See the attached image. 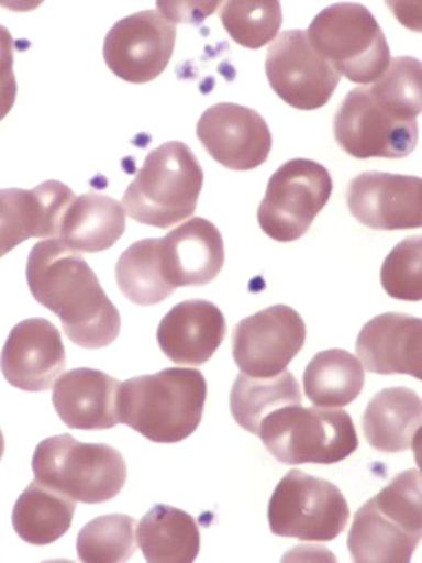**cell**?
Masks as SVG:
<instances>
[{
  "label": "cell",
  "mask_w": 422,
  "mask_h": 563,
  "mask_svg": "<svg viewBox=\"0 0 422 563\" xmlns=\"http://www.w3.org/2000/svg\"><path fill=\"white\" fill-rule=\"evenodd\" d=\"M26 278L33 298L59 317L74 344L99 350L118 339L122 317L78 251L58 239L40 241L30 251Z\"/></svg>",
  "instance_id": "7a4b0ae2"
},
{
  "label": "cell",
  "mask_w": 422,
  "mask_h": 563,
  "mask_svg": "<svg viewBox=\"0 0 422 563\" xmlns=\"http://www.w3.org/2000/svg\"><path fill=\"white\" fill-rule=\"evenodd\" d=\"M73 189L47 180L32 190H0V258L30 239L58 238Z\"/></svg>",
  "instance_id": "e0dca14e"
},
{
  "label": "cell",
  "mask_w": 422,
  "mask_h": 563,
  "mask_svg": "<svg viewBox=\"0 0 422 563\" xmlns=\"http://www.w3.org/2000/svg\"><path fill=\"white\" fill-rule=\"evenodd\" d=\"M67 365L62 333L52 321L23 320L10 331L0 355L4 379L24 391H44Z\"/></svg>",
  "instance_id": "2e32d148"
},
{
  "label": "cell",
  "mask_w": 422,
  "mask_h": 563,
  "mask_svg": "<svg viewBox=\"0 0 422 563\" xmlns=\"http://www.w3.org/2000/svg\"><path fill=\"white\" fill-rule=\"evenodd\" d=\"M258 435L285 465L338 464L359 446L352 417L329 407H281L260 422Z\"/></svg>",
  "instance_id": "52a82bcc"
},
{
  "label": "cell",
  "mask_w": 422,
  "mask_h": 563,
  "mask_svg": "<svg viewBox=\"0 0 422 563\" xmlns=\"http://www.w3.org/2000/svg\"><path fill=\"white\" fill-rule=\"evenodd\" d=\"M421 422V397L409 387H387L380 390L369 401L362 419L368 444L386 454L414 449Z\"/></svg>",
  "instance_id": "7402d4cb"
},
{
  "label": "cell",
  "mask_w": 422,
  "mask_h": 563,
  "mask_svg": "<svg viewBox=\"0 0 422 563\" xmlns=\"http://www.w3.org/2000/svg\"><path fill=\"white\" fill-rule=\"evenodd\" d=\"M202 165L180 141L151 151L123 196L129 218L169 229L195 214L203 188Z\"/></svg>",
  "instance_id": "5b68a950"
},
{
  "label": "cell",
  "mask_w": 422,
  "mask_h": 563,
  "mask_svg": "<svg viewBox=\"0 0 422 563\" xmlns=\"http://www.w3.org/2000/svg\"><path fill=\"white\" fill-rule=\"evenodd\" d=\"M421 536V472L409 470L356 511L348 550L356 563H409Z\"/></svg>",
  "instance_id": "277c9868"
},
{
  "label": "cell",
  "mask_w": 422,
  "mask_h": 563,
  "mask_svg": "<svg viewBox=\"0 0 422 563\" xmlns=\"http://www.w3.org/2000/svg\"><path fill=\"white\" fill-rule=\"evenodd\" d=\"M381 286L390 298L407 301L422 299V239H406L386 256L380 271Z\"/></svg>",
  "instance_id": "4dcf8cb0"
},
{
  "label": "cell",
  "mask_w": 422,
  "mask_h": 563,
  "mask_svg": "<svg viewBox=\"0 0 422 563\" xmlns=\"http://www.w3.org/2000/svg\"><path fill=\"white\" fill-rule=\"evenodd\" d=\"M137 541L149 563H192L200 551V531L189 512L155 505L140 521Z\"/></svg>",
  "instance_id": "cb8c5ba5"
},
{
  "label": "cell",
  "mask_w": 422,
  "mask_h": 563,
  "mask_svg": "<svg viewBox=\"0 0 422 563\" xmlns=\"http://www.w3.org/2000/svg\"><path fill=\"white\" fill-rule=\"evenodd\" d=\"M356 354L366 371L376 375L422 378V321L401 313H385L364 325Z\"/></svg>",
  "instance_id": "ac0fdd59"
},
{
  "label": "cell",
  "mask_w": 422,
  "mask_h": 563,
  "mask_svg": "<svg viewBox=\"0 0 422 563\" xmlns=\"http://www.w3.org/2000/svg\"><path fill=\"white\" fill-rule=\"evenodd\" d=\"M273 534L300 541H333L349 521L343 492L331 482L299 470L288 472L269 500Z\"/></svg>",
  "instance_id": "9c48e42d"
},
{
  "label": "cell",
  "mask_w": 422,
  "mask_h": 563,
  "mask_svg": "<svg viewBox=\"0 0 422 563\" xmlns=\"http://www.w3.org/2000/svg\"><path fill=\"white\" fill-rule=\"evenodd\" d=\"M333 179L315 161L295 158L270 176L258 209V223L268 238L291 243L308 233L329 203Z\"/></svg>",
  "instance_id": "30bf717a"
},
{
  "label": "cell",
  "mask_w": 422,
  "mask_h": 563,
  "mask_svg": "<svg viewBox=\"0 0 422 563\" xmlns=\"http://www.w3.org/2000/svg\"><path fill=\"white\" fill-rule=\"evenodd\" d=\"M227 323L211 301L186 300L160 320L157 340L175 364L202 366L223 344Z\"/></svg>",
  "instance_id": "ffe728a7"
},
{
  "label": "cell",
  "mask_w": 422,
  "mask_h": 563,
  "mask_svg": "<svg viewBox=\"0 0 422 563\" xmlns=\"http://www.w3.org/2000/svg\"><path fill=\"white\" fill-rule=\"evenodd\" d=\"M304 394L316 407H344L358 399L365 386L360 361L345 350L319 352L303 375Z\"/></svg>",
  "instance_id": "484cf974"
},
{
  "label": "cell",
  "mask_w": 422,
  "mask_h": 563,
  "mask_svg": "<svg viewBox=\"0 0 422 563\" xmlns=\"http://www.w3.org/2000/svg\"><path fill=\"white\" fill-rule=\"evenodd\" d=\"M219 14L230 37L249 49L273 42L284 23L279 2H225Z\"/></svg>",
  "instance_id": "f546056e"
},
{
  "label": "cell",
  "mask_w": 422,
  "mask_h": 563,
  "mask_svg": "<svg viewBox=\"0 0 422 563\" xmlns=\"http://www.w3.org/2000/svg\"><path fill=\"white\" fill-rule=\"evenodd\" d=\"M220 4V2L157 3V7L163 9L164 16L173 23H196L210 16Z\"/></svg>",
  "instance_id": "1f68e13d"
},
{
  "label": "cell",
  "mask_w": 422,
  "mask_h": 563,
  "mask_svg": "<svg viewBox=\"0 0 422 563\" xmlns=\"http://www.w3.org/2000/svg\"><path fill=\"white\" fill-rule=\"evenodd\" d=\"M4 454V439H3V432L0 430V460H2Z\"/></svg>",
  "instance_id": "e575fe53"
},
{
  "label": "cell",
  "mask_w": 422,
  "mask_h": 563,
  "mask_svg": "<svg viewBox=\"0 0 422 563\" xmlns=\"http://www.w3.org/2000/svg\"><path fill=\"white\" fill-rule=\"evenodd\" d=\"M196 135L211 158L234 170L260 167L273 150V133L263 115L237 103L211 106L199 119Z\"/></svg>",
  "instance_id": "5bb4252c"
},
{
  "label": "cell",
  "mask_w": 422,
  "mask_h": 563,
  "mask_svg": "<svg viewBox=\"0 0 422 563\" xmlns=\"http://www.w3.org/2000/svg\"><path fill=\"white\" fill-rule=\"evenodd\" d=\"M306 34L316 54L351 82L374 84L389 68L386 35L364 4L336 3L324 9Z\"/></svg>",
  "instance_id": "ba28073f"
},
{
  "label": "cell",
  "mask_w": 422,
  "mask_h": 563,
  "mask_svg": "<svg viewBox=\"0 0 422 563\" xmlns=\"http://www.w3.org/2000/svg\"><path fill=\"white\" fill-rule=\"evenodd\" d=\"M266 77L275 93L299 110H316L330 102L341 75L311 47L303 30H288L266 54Z\"/></svg>",
  "instance_id": "8fae6325"
},
{
  "label": "cell",
  "mask_w": 422,
  "mask_h": 563,
  "mask_svg": "<svg viewBox=\"0 0 422 563\" xmlns=\"http://www.w3.org/2000/svg\"><path fill=\"white\" fill-rule=\"evenodd\" d=\"M115 279L125 298L138 306L158 305L175 291L164 274L159 239L130 245L115 265Z\"/></svg>",
  "instance_id": "83f0119b"
},
{
  "label": "cell",
  "mask_w": 422,
  "mask_h": 563,
  "mask_svg": "<svg viewBox=\"0 0 422 563\" xmlns=\"http://www.w3.org/2000/svg\"><path fill=\"white\" fill-rule=\"evenodd\" d=\"M13 37L9 30L0 24V84L16 79L13 74Z\"/></svg>",
  "instance_id": "d6a6232c"
},
{
  "label": "cell",
  "mask_w": 422,
  "mask_h": 563,
  "mask_svg": "<svg viewBox=\"0 0 422 563\" xmlns=\"http://www.w3.org/2000/svg\"><path fill=\"white\" fill-rule=\"evenodd\" d=\"M32 466L40 484L87 505L114 499L127 481V465L118 450L108 444H87L70 434L40 442Z\"/></svg>",
  "instance_id": "8992f818"
},
{
  "label": "cell",
  "mask_w": 422,
  "mask_h": 563,
  "mask_svg": "<svg viewBox=\"0 0 422 563\" xmlns=\"http://www.w3.org/2000/svg\"><path fill=\"white\" fill-rule=\"evenodd\" d=\"M75 501L33 481L14 505L12 522L18 536L32 545H49L73 526Z\"/></svg>",
  "instance_id": "d4e9b609"
},
{
  "label": "cell",
  "mask_w": 422,
  "mask_h": 563,
  "mask_svg": "<svg viewBox=\"0 0 422 563\" xmlns=\"http://www.w3.org/2000/svg\"><path fill=\"white\" fill-rule=\"evenodd\" d=\"M352 216L366 228L381 231L420 229L422 183L419 176L370 170L355 176L346 190Z\"/></svg>",
  "instance_id": "9a60e30c"
},
{
  "label": "cell",
  "mask_w": 422,
  "mask_h": 563,
  "mask_svg": "<svg viewBox=\"0 0 422 563\" xmlns=\"http://www.w3.org/2000/svg\"><path fill=\"white\" fill-rule=\"evenodd\" d=\"M18 82L16 79L0 84V120H3L16 102Z\"/></svg>",
  "instance_id": "836d02e7"
},
{
  "label": "cell",
  "mask_w": 422,
  "mask_h": 563,
  "mask_svg": "<svg viewBox=\"0 0 422 563\" xmlns=\"http://www.w3.org/2000/svg\"><path fill=\"white\" fill-rule=\"evenodd\" d=\"M421 63L390 59L368 87L352 89L334 119L336 143L354 158H404L419 144L417 118L422 109Z\"/></svg>",
  "instance_id": "6da1fadb"
},
{
  "label": "cell",
  "mask_w": 422,
  "mask_h": 563,
  "mask_svg": "<svg viewBox=\"0 0 422 563\" xmlns=\"http://www.w3.org/2000/svg\"><path fill=\"white\" fill-rule=\"evenodd\" d=\"M159 246L164 274L175 289L208 285L223 269L224 241L209 220L186 221L159 239Z\"/></svg>",
  "instance_id": "d6986e66"
},
{
  "label": "cell",
  "mask_w": 422,
  "mask_h": 563,
  "mask_svg": "<svg viewBox=\"0 0 422 563\" xmlns=\"http://www.w3.org/2000/svg\"><path fill=\"white\" fill-rule=\"evenodd\" d=\"M176 26L157 10H144L119 20L106 35L104 63L125 82L157 79L173 58Z\"/></svg>",
  "instance_id": "4fadbf2b"
},
{
  "label": "cell",
  "mask_w": 422,
  "mask_h": 563,
  "mask_svg": "<svg viewBox=\"0 0 422 563\" xmlns=\"http://www.w3.org/2000/svg\"><path fill=\"white\" fill-rule=\"evenodd\" d=\"M208 384L202 372L168 368L120 384V422L158 444L192 435L203 419Z\"/></svg>",
  "instance_id": "3957f363"
},
{
  "label": "cell",
  "mask_w": 422,
  "mask_h": 563,
  "mask_svg": "<svg viewBox=\"0 0 422 563\" xmlns=\"http://www.w3.org/2000/svg\"><path fill=\"white\" fill-rule=\"evenodd\" d=\"M308 330L298 311L270 306L235 325L233 356L251 378H274L288 368L306 343Z\"/></svg>",
  "instance_id": "7c38bea8"
},
{
  "label": "cell",
  "mask_w": 422,
  "mask_h": 563,
  "mask_svg": "<svg viewBox=\"0 0 422 563\" xmlns=\"http://www.w3.org/2000/svg\"><path fill=\"white\" fill-rule=\"evenodd\" d=\"M125 216L123 205L110 196H75L65 211L57 239L78 253H100L112 249L122 238Z\"/></svg>",
  "instance_id": "603a6c76"
},
{
  "label": "cell",
  "mask_w": 422,
  "mask_h": 563,
  "mask_svg": "<svg viewBox=\"0 0 422 563\" xmlns=\"http://www.w3.org/2000/svg\"><path fill=\"white\" fill-rule=\"evenodd\" d=\"M119 387L120 382L102 371H69L54 386V409L69 429H113L120 422Z\"/></svg>",
  "instance_id": "44dd1931"
},
{
  "label": "cell",
  "mask_w": 422,
  "mask_h": 563,
  "mask_svg": "<svg viewBox=\"0 0 422 563\" xmlns=\"http://www.w3.org/2000/svg\"><path fill=\"white\" fill-rule=\"evenodd\" d=\"M137 522L125 515L98 517L79 531L77 551L87 563L129 561L137 550Z\"/></svg>",
  "instance_id": "f1b7e54d"
},
{
  "label": "cell",
  "mask_w": 422,
  "mask_h": 563,
  "mask_svg": "<svg viewBox=\"0 0 422 563\" xmlns=\"http://www.w3.org/2000/svg\"><path fill=\"white\" fill-rule=\"evenodd\" d=\"M301 404L298 379L288 369L274 378L241 374L230 394V410L237 424L258 435L260 422L281 407Z\"/></svg>",
  "instance_id": "4316f807"
}]
</instances>
